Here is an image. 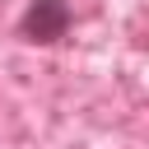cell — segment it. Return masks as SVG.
I'll return each mask as SVG.
<instances>
[{
	"label": "cell",
	"instance_id": "6da1fadb",
	"mask_svg": "<svg viewBox=\"0 0 149 149\" xmlns=\"http://www.w3.org/2000/svg\"><path fill=\"white\" fill-rule=\"evenodd\" d=\"M65 28H70V5L65 0H33L19 19V33L28 42H56V37H65Z\"/></svg>",
	"mask_w": 149,
	"mask_h": 149
}]
</instances>
